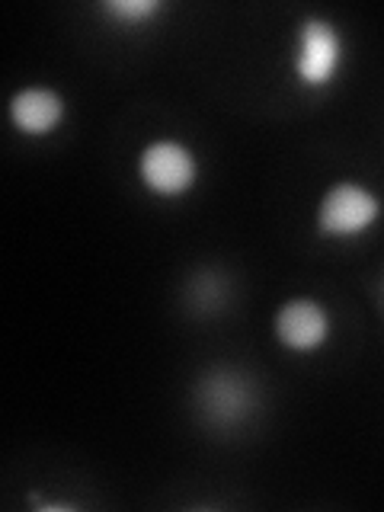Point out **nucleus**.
<instances>
[{"label": "nucleus", "mask_w": 384, "mask_h": 512, "mask_svg": "<svg viewBox=\"0 0 384 512\" xmlns=\"http://www.w3.org/2000/svg\"><path fill=\"white\" fill-rule=\"evenodd\" d=\"M272 333L288 352L308 356V352H317L330 340L333 320L327 304H320L311 295H295L279 304L276 317H272Z\"/></svg>", "instance_id": "5"}, {"label": "nucleus", "mask_w": 384, "mask_h": 512, "mask_svg": "<svg viewBox=\"0 0 384 512\" xmlns=\"http://www.w3.org/2000/svg\"><path fill=\"white\" fill-rule=\"evenodd\" d=\"M381 304H384V282H381Z\"/></svg>", "instance_id": "9"}, {"label": "nucleus", "mask_w": 384, "mask_h": 512, "mask_svg": "<svg viewBox=\"0 0 384 512\" xmlns=\"http://www.w3.org/2000/svg\"><path fill=\"white\" fill-rule=\"evenodd\" d=\"M100 13L122 29H144L157 23L164 4L160 0H106V4H100Z\"/></svg>", "instance_id": "7"}, {"label": "nucleus", "mask_w": 384, "mask_h": 512, "mask_svg": "<svg viewBox=\"0 0 384 512\" xmlns=\"http://www.w3.org/2000/svg\"><path fill=\"white\" fill-rule=\"evenodd\" d=\"M346 61V39L340 26L320 13H308L295 29L292 77L301 90L320 93L336 84Z\"/></svg>", "instance_id": "2"}, {"label": "nucleus", "mask_w": 384, "mask_h": 512, "mask_svg": "<svg viewBox=\"0 0 384 512\" xmlns=\"http://www.w3.org/2000/svg\"><path fill=\"white\" fill-rule=\"evenodd\" d=\"M381 215H384V202L378 192L356 180H340L320 196L314 212V231L324 240L343 244V240H356L372 231L381 221Z\"/></svg>", "instance_id": "3"}, {"label": "nucleus", "mask_w": 384, "mask_h": 512, "mask_svg": "<svg viewBox=\"0 0 384 512\" xmlns=\"http://www.w3.org/2000/svg\"><path fill=\"white\" fill-rule=\"evenodd\" d=\"M64 116H68V103H64V96L48 84H26L16 90L7 103V119L23 138L55 135Z\"/></svg>", "instance_id": "6"}, {"label": "nucleus", "mask_w": 384, "mask_h": 512, "mask_svg": "<svg viewBox=\"0 0 384 512\" xmlns=\"http://www.w3.org/2000/svg\"><path fill=\"white\" fill-rule=\"evenodd\" d=\"M192 407L208 429L231 432L253 420L256 407H260V388L240 368L215 365L192 388Z\"/></svg>", "instance_id": "1"}, {"label": "nucleus", "mask_w": 384, "mask_h": 512, "mask_svg": "<svg viewBox=\"0 0 384 512\" xmlns=\"http://www.w3.org/2000/svg\"><path fill=\"white\" fill-rule=\"evenodd\" d=\"M224 298H228V285H224V279L215 276L212 269L199 272V279L189 285V304L202 314L218 311L224 304Z\"/></svg>", "instance_id": "8"}, {"label": "nucleus", "mask_w": 384, "mask_h": 512, "mask_svg": "<svg viewBox=\"0 0 384 512\" xmlns=\"http://www.w3.org/2000/svg\"><path fill=\"white\" fill-rule=\"evenodd\" d=\"M138 180L157 199H180L199 183V157L180 138L148 141L138 154Z\"/></svg>", "instance_id": "4"}]
</instances>
